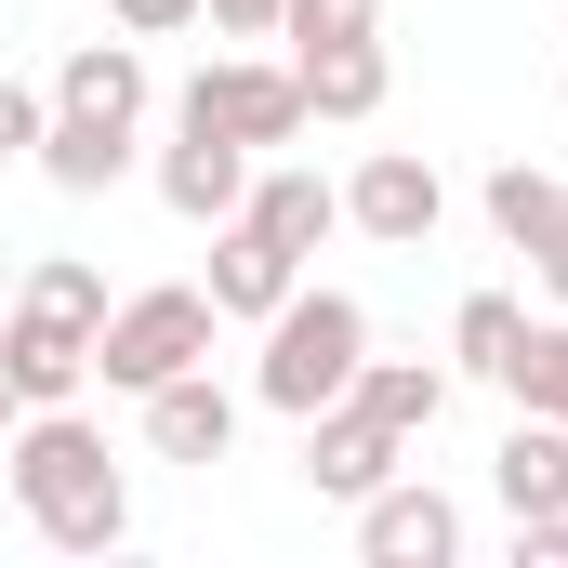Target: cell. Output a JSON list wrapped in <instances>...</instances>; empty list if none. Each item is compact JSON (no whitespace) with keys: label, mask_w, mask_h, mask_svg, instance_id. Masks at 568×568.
Wrapping results in <instances>:
<instances>
[{"label":"cell","mask_w":568,"mask_h":568,"mask_svg":"<svg viewBox=\"0 0 568 568\" xmlns=\"http://www.w3.org/2000/svg\"><path fill=\"white\" fill-rule=\"evenodd\" d=\"M13 503H27V529L53 542V556H120L133 542V476L106 463V424H80V397L67 410H13Z\"/></svg>","instance_id":"obj_1"},{"label":"cell","mask_w":568,"mask_h":568,"mask_svg":"<svg viewBox=\"0 0 568 568\" xmlns=\"http://www.w3.org/2000/svg\"><path fill=\"white\" fill-rule=\"evenodd\" d=\"M357 371H371V304H357V291H291L278 317H265L252 397H265L278 424H317V410L357 397Z\"/></svg>","instance_id":"obj_2"},{"label":"cell","mask_w":568,"mask_h":568,"mask_svg":"<svg viewBox=\"0 0 568 568\" xmlns=\"http://www.w3.org/2000/svg\"><path fill=\"white\" fill-rule=\"evenodd\" d=\"M212 331H225L212 278H159V291H120V317H106L93 371H106V397H159V384L212 371Z\"/></svg>","instance_id":"obj_3"},{"label":"cell","mask_w":568,"mask_h":568,"mask_svg":"<svg viewBox=\"0 0 568 568\" xmlns=\"http://www.w3.org/2000/svg\"><path fill=\"white\" fill-rule=\"evenodd\" d=\"M172 120L239 133V145H291L304 120H317V93H304V67H291V53H212V67L172 93Z\"/></svg>","instance_id":"obj_4"},{"label":"cell","mask_w":568,"mask_h":568,"mask_svg":"<svg viewBox=\"0 0 568 568\" xmlns=\"http://www.w3.org/2000/svg\"><path fill=\"white\" fill-rule=\"evenodd\" d=\"M93 317H67V304H40V291H13V317H0V384H13V410H67L80 384H106L93 371Z\"/></svg>","instance_id":"obj_5"},{"label":"cell","mask_w":568,"mask_h":568,"mask_svg":"<svg viewBox=\"0 0 568 568\" xmlns=\"http://www.w3.org/2000/svg\"><path fill=\"white\" fill-rule=\"evenodd\" d=\"M344 225H357L371 252H424L436 225H449V172H436L424 145H371V159L344 172Z\"/></svg>","instance_id":"obj_6"},{"label":"cell","mask_w":568,"mask_h":568,"mask_svg":"<svg viewBox=\"0 0 568 568\" xmlns=\"http://www.w3.org/2000/svg\"><path fill=\"white\" fill-rule=\"evenodd\" d=\"M145 106H159V67H145V40H80L67 67H53V120H80V133L106 145H145Z\"/></svg>","instance_id":"obj_7"},{"label":"cell","mask_w":568,"mask_h":568,"mask_svg":"<svg viewBox=\"0 0 568 568\" xmlns=\"http://www.w3.org/2000/svg\"><path fill=\"white\" fill-rule=\"evenodd\" d=\"M252 185H265V145L172 120V145H159V212L172 225H225V212H252Z\"/></svg>","instance_id":"obj_8"},{"label":"cell","mask_w":568,"mask_h":568,"mask_svg":"<svg viewBox=\"0 0 568 568\" xmlns=\"http://www.w3.org/2000/svg\"><path fill=\"white\" fill-rule=\"evenodd\" d=\"M384 476H410V436L384 424L371 397H344V410L304 424V489H317V503H371Z\"/></svg>","instance_id":"obj_9"},{"label":"cell","mask_w":568,"mask_h":568,"mask_svg":"<svg viewBox=\"0 0 568 568\" xmlns=\"http://www.w3.org/2000/svg\"><path fill=\"white\" fill-rule=\"evenodd\" d=\"M357 556L371 568H449L463 556V503L424 489V476H384V489L357 503Z\"/></svg>","instance_id":"obj_10"},{"label":"cell","mask_w":568,"mask_h":568,"mask_svg":"<svg viewBox=\"0 0 568 568\" xmlns=\"http://www.w3.org/2000/svg\"><path fill=\"white\" fill-rule=\"evenodd\" d=\"M133 410H145V449H159V463H199V476H212V463L239 449V424H252V397H239V384H212V371L159 384V397H133Z\"/></svg>","instance_id":"obj_11"},{"label":"cell","mask_w":568,"mask_h":568,"mask_svg":"<svg viewBox=\"0 0 568 568\" xmlns=\"http://www.w3.org/2000/svg\"><path fill=\"white\" fill-rule=\"evenodd\" d=\"M291 291H304V252H278L252 212H225L212 225V304H225V331H265Z\"/></svg>","instance_id":"obj_12"},{"label":"cell","mask_w":568,"mask_h":568,"mask_svg":"<svg viewBox=\"0 0 568 568\" xmlns=\"http://www.w3.org/2000/svg\"><path fill=\"white\" fill-rule=\"evenodd\" d=\"M489 489H503V516H568V424L516 410L503 449H489Z\"/></svg>","instance_id":"obj_13"},{"label":"cell","mask_w":568,"mask_h":568,"mask_svg":"<svg viewBox=\"0 0 568 568\" xmlns=\"http://www.w3.org/2000/svg\"><path fill=\"white\" fill-rule=\"evenodd\" d=\"M291 67H304L317 120H384V93H397V53L384 40H304Z\"/></svg>","instance_id":"obj_14"},{"label":"cell","mask_w":568,"mask_h":568,"mask_svg":"<svg viewBox=\"0 0 568 568\" xmlns=\"http://www.w3.org/2000/svg\"><path fill=\"white\" fill-rule=\"evenodd\" d=\"M529 331H542V317H529L516 291H463V304H449V371H463V384H516Z\"/></svg>","instance_id":"obj_15"},{"label":"cell","mask_w":568,"mask_h":568,"mask_svg":"<svg viewBox=\"0 0 568 568\" xmlns=\"http://www.w3.org/2000/svg\"><path fill=\"white\" fill-rule=\"evenodd\" d=\"M489 239L542 265V252L568 239V172H529V159H503V172H489Z\"/></svg>","instance_id":"obj_16"},{"label":"cell","mask_w":568,"mask_h":568,"mask_svg":"<svg viewBox=\"0 0 568 568\" xmlns=\"http://www.w3.org/2000/svg\"><path fill=\"white\" fill-rule=\"evenodd\" d=\"M252 225H265L278 252H317V239L344 225V185H331V172H304V159H265V185H252Z\"/></svg>","instance_id":"obj_17"},{"label":"cell","mask_w":568,"mask_h":568,"mask_svg":"<svg viewBox=\"0 0 568 568\" xmlns=\"http://www.w3.org/2000/svg\"><path fill=\"white\" fill-rule=\"evenodd\" d=\"M449 384H463V371H436V357H371V371H357V397H371L384 424L410 436V449L449 424Z\"/></svg>","instance_id":"obj_18"},{"label":"cell","mask_w":568,"mask_h":568,"mask_svg":"<svg viewBox=\"0 0 568 568\" xmlns=\"http://www.w3.org/2000/svg\"><path fill=\"white\" fill-rule=\"evenodd\" d=\"M516 410H542V424H568V304L529 331V357H516V384H503Z\"/></svg>","instance_id":"obj_19"},{"label":"cell","mask_w":568,"mask_h":568,"mask_svg":"<svg viewBox=\"0 0 568 568\" xmlns=\"http://www.w3.org/2000/svg\"><path fill=\"white\" fill-rule=\"evenodd\" d=\"M278 40H291V53H304V40H384V0H291Z\"/></svg>","instance_id":"obj_20"},{"label":"cell","mask_w":568,"mask_h":568,"mask_svg":"<svg viewBox=\"0 0 568 568\" xmlns=\"http://www.w3.org/2000/svg\"><path fill=\"white\" fill-rule=\"evenodd\" d=\"M0 145H13V159L53 145V80H0Z\"/></svg>","instance_id":"obj_21"},{"label":"cell","mask_w":568,"mask_h":568,"mask_svg":"<svg viewBox=\"0 0 568 568\" xmlns=\"http://www.w3.org/2000/svg\"><path fill=\"white\" fill-rule=\"evenodd\" d=\"M106 27H133V40H185V27H212V0H106Z\"/></svg>","instance_id":"obj_22"},{"label":"cell","mask_w":568,"mask_h":568,"mask_svg":"<svg viewBox=\"0 0 568 568\" xmlns=\"http://www.w3.org/2000/svg\"><path fill=\"white\" fill-rule=\"evenodd\" d=\"M212 27H225V40H278L291 0H212Z\"/></svg>","instance_id":"obj_23"},{"label":"cell","mask_w":568,"mask_h":568,"mask_svg":"<svg viewBox=\"0 0 568 568\" xmlns=\"http://www.w3.org/2000/svg\"><path fill=\"white\" fill-rule=\"evenodd\" d=\"M516 568H568V516H516Z\"/></svg>","instance_id":"obj_24"},{"label":"cell","mask_w":568,"mask_h":568,"mask_svg":"<svg viewBox=\"0 0 568 568\" xmlns=\"http://www.w3.org/2000/svg\"><path fill=\"white\" fill-rule=\"evenodd\" d=\"M542 291H556V304H568V239H556V252H542Z\"/></svg>","instance_id":"obj_25"}]
</instances>
